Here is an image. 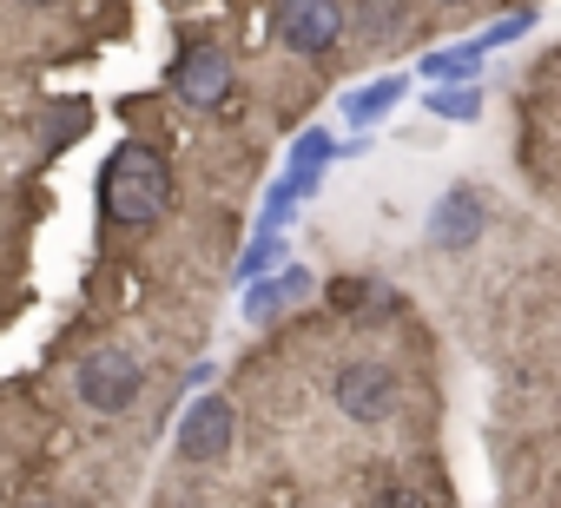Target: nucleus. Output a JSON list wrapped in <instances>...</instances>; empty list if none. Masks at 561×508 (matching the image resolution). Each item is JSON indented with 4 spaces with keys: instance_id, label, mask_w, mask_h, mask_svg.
Here are the masks:
<instances>
[{
    "instance_id": "obj_1",
    "label": "nucleus",
    "mask_w": 561,
    "mask_h": 508,
    "mask_svg": "<svg viewBox=\"0 0 561 508\" xmlns=\"http://www.w3.org/2000/svg\"><path fill=\"white\" fill-rule=\"evenodd\" d=\"M225 449L185 501L443 508L449 383L436 324L377 278H337L225 377Z\"/></svg>"
},
{
    "instance_id": "obj_2",
    "label": "nucleus",
    "mask_w": 561,
    "mask_h": 508,
    "mask_svg": "<svg viewBox=\"0 0 561 508\" xmlns=\"http://www.w3.org/2000/svg\"><path fill=\"white\" fill-rule=\"evenodd\" d=\"M430 258L449 265L462 344L489 370L495 495L561 501V244L482 205L456 244H430Z\"/></svg>"
},
{
    "instance_id": "obj_3",
    "label": "nucleus",
    "mask_w": 561,
    "mask_h": 508,
    "mask_svg": "<svg viewBox=\"0 0 561 508\" xmlns=\"http://www.w3.org/2000/svg\"><path fill=\"white\" fill-rule=\"evenodd\" d=\"M126 21H159L172 41H218L238 60L244 80V47L251 27L271 0H119ZM541 0H344V21H351V80L364 67H383L410 47H430L443 34L502 21V14H535ZM165 41V47H172Z\"/></svg>"
},
{
    "instance_id": "obj_4",
    "label": "nucleus",
    "mask_w": 561,
    "mask_h": 508,
    "mask_svg": "<svg viewBox=\"0 0 561 508\" xmlns=\"http://www.w3.org/2000/svg\"><path fill=\"white\" fill-rule=\"evenodd\" d=\"M508 165L561 224V41L541 47L508 86Z\"/></svg>"
},
{
    "instance_id": "obj_5",
    "label": "nucleus",
    "mask_w": 561,
    "mask_h": 508,
    "mask_svg": "<svg viewBox=\"0 0 561 508\" xmlns=\"http://www.w3.org/2000/svg\"><path fill=\"white\" fill-rule=\"evenodd\" d=\"M403 93H410V86H403V73H383V80H370L364 93H351V100H344V119H351V126H370V119H383Z\"/></svg>"
},
{
    "instance_id": "obj_6",
    "label": "nucleus",
    "mask_w": 561,
    "mask_h": 508,
    "mask_svg": "<svg viewBox=\"0 0 561 508\" xmlns=\"http://www.w3.org/2000/svg\"><path fill=\"white\" fill-rule=\"evenodd\" d=\"M305 285H311L305 272H285L277 285H264V291H251V298H244V318H251V324H271L285 304H298V298H305Z\"/></svg>"
},
{
    "instance_id": "obj_7",
    "label": "nucleus",
    "mask_w": 561,
    "mask_h": 508,
    "mask_svg": "<svg viewBox=\"0 0 561 508\" xmlns=\"http://www.w3.org/2000/svg\"><path fill=\"white\" fill-rule=\"evenodd\" d=\"M430 113H436V119H476V113H482V93H476V86H449V80H443V86L430 93Z\"/></svg>"
},
{
    "instance_id": "obj_8",
    "label": "nucleus",
    "mask_w": 561,
    "mask_h": 508,
    "mask_svg": "<svg viewBox=\"0 0 561 508\" xmlns=\"http://www.w3.org/2000/svg\"><path fill=\"white\" fill-rule=\"evenodd\" d=\"M331 159V132H298V146H291V165L298 172H318Z\"/></svg>"
}]
</instances>
